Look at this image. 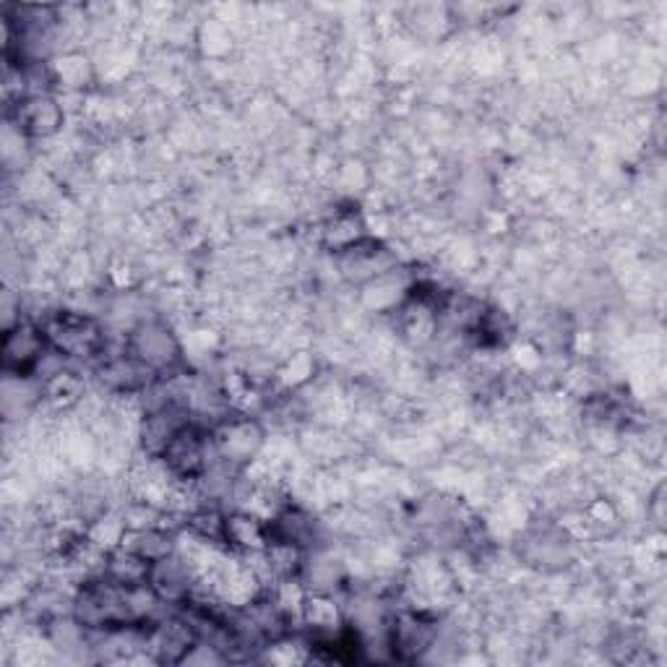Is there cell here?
<instances>
[{
	"label": "cell",
	"instance_id": "3957f363",
	"mask_svg": "<svg viewBox=\"0 0 667 667\" xmlns=\"http://www.w3.org/2000/svg\"><path fill=\"white\" fill-rule=\"evenodd\" d=\"M24 118V128L34 136H45L58 128V107L50 100H32L24 107H19V120Z\"/></svg>",
	"mask_w": 667,
	"mask_h": 667
},
{
	"label": "cell",
	"instance_id": "6da1fadb",
	"mask_svg": "<svg viewBox=\"0 0 667 667\" xmlns=\"http://www.w3.org/2000/svg\"><path fill=\"white\" fill-rule=\"evenodd\" d=\"M50 334L47 337L58 344L60 350L66 352H89L97 347L100 337H97V329H94L86 318H71V316H60L50 324Z\"/></svg>",
	"mask_w": 667,
	"mask_h": 667
},
{
	"label": "cell",
	"instance_id": "7a4b0ae2",
	"mask_svg": "<svg viewBox=\"0 0 667 667\" xmlns=\"http://www.w3.org/2000/svg\"><path fill=\"white\" fill-rule=\"evenodd\" d=\"M45 339L34 329H19L14 334H8L6 339V368L24 370L27 365L37 363V357L42 355Z\"/></svg>",
	"mask_w": 667,
	"mask_h": 667
}]
</instances>
